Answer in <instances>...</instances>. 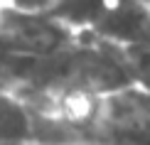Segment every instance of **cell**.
I'll use <instances>...</instances> for the list:
<instances>
[{"label":"cell","mask_w":150,"mask_h":145,"mask_svg":"<svg viewBox=\"0 0 150 145\" xmlns=\"http://www.w3.org/2000/svg\"><path fill=\"white\" fill-rule=\"evenodd\" d=\"M71 145H150V91L135 84L96 96Z\"/></svg>","instance_id":"cell-1"},{"label":"cell","mask_w":150,"mask_h":145,"mask_svg":"<svg viewBox=\"0 0 150 145\" xmlns=\"http://www.w3.org/2000/svg\"><path fill=\"white\" fill-rule=\"evenodd\" d=\"M76 32L64 27L47 12H25L8 8L3 3V27H0V49L17 54H52L74 45Z\"/></svg>","instance_id":"cell-2"},{"label":"cell","mask_w":150,"mask_h":145,"mask_svg":"<svg viewBox=\"0 0 150 145\" xmlns=\"http://www.w3.org/2000/svg\"><path fill=\"white\" fill-rule=\"evenodd\" d=\"M128 3L133 0H57L47 10V15L76 35H91L101 22L123 10Z\"/></svg>","instance_id":"cell-3"},{"label":"cell","mask_w":150,"mask_h":145,"mask_svg":"<svg viewBox=\"0 0 150 145\" xmlns=\"http://www.w3.org/2000/svg\"><path fill=\"white\" fill-rule=\"evenodd\" d=\"M40 138V121L30 103L15 91L0 86V143L25 145Z\"/></svg>","instance_id":"cell-4"},{"label":"cell","mask_w":150,"mask_h":145,"mask_svg":"<svg viewBox=\"0 0 150 145\" xmlns=\"http://www.w3.org/2000/svg\"><path fill=\"white\" fill-rule=\"evenodd\" d=\"M113 49L118 52L123 66H126L130 84L150 91V37L123 45V47H113Z\"/></svg>","instance_id":"cell-5"},{"label":"cell","mask_w":150,"mask_h":145,"mask_svg":"<svg viewBox=\"0 0 150 145\" xmlns=\"http://www.w3.org/2000/svg\"><path fill=\"white\" fill-rule=\"evenodd\" d=\"M8 8L25 10V12H47L57 0H3Z\"/></svg>","instance_id":"cell-6"},{"label":"cell","mask_w":150,"mask_h":145,"mask_svg":"<svg viewBox=\"0 0 150 145\" xmlns=\"http://www.w3.org/2000/svg\"><path fill=\"white\" fill-rule=\"evenodd\" d=\"M0 27H3V3H0Z\"/></svg>","instance_id":"cell-7"},{"label":"cell","mask_w":150,"mask_h":145,"mask_svg":"<svg viewBox=\"0 0 150 145\" xmlns=\"http://www.w3.org/2000/svg\"><path fill=\"white\" fill-rule=\"evenodd\" d=\"M143 3H148V5H150V0H143Z\"/></svg>","instance_id":"cell-8"},{"label":"cell","mask_w":150,"mask_h":145,"mask_svg":"<svg viewBox=\"0 0 150 145\" xmlns=\"http://www.w3.org/2000/svg\"><path fill=\"white\" fill-rule=\"evenodd\" d=\"M0 3H3V0H0Z\"/></svg>","instance_id":"cell-9"}]
</instances>
